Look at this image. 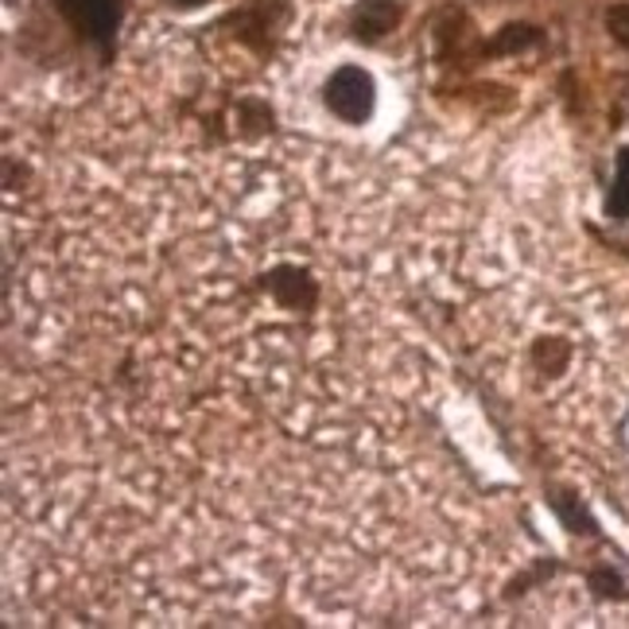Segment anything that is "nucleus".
Returning <instances> with one entry per match:
<instances>
[{"label":"nucleus","mask_w":629,"mask_h":629,"mask_svg":"<svg viewBox=\"0 0 629 629\" xmlns=\"http://www.w3.org/2000/svg\"><path fill=\"white\" fill-rule=\"evenodd\" d=\"M548 509H552L556 521H560L571 537H579V540H599L602 537L599 517L591 513V506H587V498L576 490V486H560V482L548 486Z\"/></svg>","instance_id":"obj_6"},{"label":"nucleus","mask_w":629,"mask_h":629,"mask_svg":"<svg viewBox=\"0 0 629 629\" xmlns=\"http://www.w3.org/2000/svg\"><path fill=\"white\" fill-rule=\"evenodd\" d=\"M233 132H238L241 140L272 137V132H277V109L264 98H257V93H246V98H238V106H233Z\"/></svg>","instance_id":"obj_9"},{"label":"nucleus","mask_w":629,"mask_h":629,"mask_svg":"<svg viewBox=\"0 0 629 629\" xmlns=\"http://www.w3.org/2000/svg\"><path fill=\"white\" fill-rule=\"evenodd\" d=\"M587 591L599 602H629V583L615 563H595V568H587Z\"/></svg>","instance_id":"obj_12"},{"label":"nucleus","mask_w":629,"mask_h":629,"mask_svg":"<svg viewBox=\"0 0 629 629\" xmlns=\"http://www.w3.org/2000/svg\"><path fill=\"white\" fill-rule=\"evenodd\" d=\"M602 23H607L610 39L629 51V4H626V0H622V4H610L607 16H602Z\"/></svg>","instance_id":"obj_14"},{"label":"nucleus","mask_w":629,"mask_h":629,"mask_svg":"<svg viewBox=\"0 0 629 629\" xmlns=\"http://www.w3.org/2000/svg\"><path fill=\"white\" fill-rule=\"evenodd\" d=\"M560 568H563V563H560V560H552V556H548V560H537L529 571H521V576L509 579L506 591H501V599H506V602L521 599V595H529L532 587H540V583H548V579H552V576H560Z\"/></svg>","instance_id":"obj_13"},{"label":"nucleus","mask_w":629,"mask_h":629,"mask_svg":"<svg viewBox=\"0 0 629 629\" xmlns=\"http://www.w3.org/2000/svg\"><path fill=\"white\" fill-rule=\"evenodd\" d=\"M602 214H607V222H629V144L615 152V179L602 199Z\"/></svg>","instance_id":"obj_11"},{"label":"nucleus","mask_w":629,"mask_h":629,"mask_svg":"<svg viewBox=\"0 0 629 629\" xmlns=\"http://www.w3.org/2000/svg\"><path fill=\"white\" fill-rule=\"evenodd\" d=\"M163 4L179 8V12H191V8H202V4H210V0H163Z\"/></svg>","instance_id":"obj_15"},{"label":"nucleus","mask_w":629,"mask_h":629,"mask_svg":"<svg viewBox=\"0 0 629 629\" xmlns=\"http://www.w3.org/2000/svg\"><path fill=\"white\" fill-rule=\"evenodd\" d=\"M257 288L288 314H311L322 300V288L314 280V272L308 264H292V261H280L272 269H264L257 277Z\"/></svg>","instance_id":"obj_4"},{"label":"nucleus","mask_w":629,"mask_h":629,"mask_svg":"<svg viewBox=\"0 0 629 629\" xmlns=\"http://www.w3.org/2000/svg\"><path fill=\"white\" fill-rule=\"evenodd\" d=\"M545 43V31L537 23H501L486 43H478V59H506V54H521V51H532V47Z\"/></svg>","instance_id":"obj_8"},{"label":"nucleus","mask_w":629,"mask_h":629,"mask_svg":"<svg viewBox=\"0 0 629 629\" xmlns=\"http://www.w3.org/2000/svg\"><path fill=\"white\" fill-rule=\"evenodd\" d=\"M405 20V0H353L350 16H346V31L353 43L373 47L389 39Z\"/></svg>","instance_id":"obj_5"},{"label":"nucleus","mask_w":629,"mask_h":629,"mask_svg":"<svg viewBox=\"0 0 629 629\" xmlns=\"http://www.w3.org/2000/svg\"><path fill=\"white\" fill-rule=\"evenodd\" d=\"M470 31H475V23H470V16L462 8H443V16L436 23V59L447 62L451 54L459 59L462 47L470 43Z\"/></svg>","instance_id":"obj_10"},{"label":"nucleus","mask_w":629,"mask_h":629,"mask_svg":"<svg viewBox=\"0 0 629 629\" xmlns=\"http://www.w3.org/2000/svg\"><path fill=\"white\" fill-rule=\"evenodd\" d=\"M226 28L238 39L241 47H249L253 54L269 59L277 51V43L284 39V28L292 23V4L288 0H246L226 16Z\"/></svg>","instance_id":"obj_3"},{"label":"nucleus","mask_w":629,"mask_h":629,"mask_svg":"<svg viewBox=\"0 0 629 629\" xmlns=\"http://www.w3.org/2000/svg\"><path fill=\"white\" fill-rule=\"evenodd\" d=\"M322 106H327V113L335 121L361 129L377 113V78L366 67H358V62H342L322 82Z\"/></svg>","instance_id":"obj_2"},{"label":"nucleus","mask_w":629,"mask_h":629,"mask_svg":"<svg viewBox=\"0 0 629 629\" xmlns=\"http://www.w3.org/2000/svg\"><path fill=\"white\" fill-rule=\"evenodd\" d=\"M576 361V346L563 335H537L529 346V366L537 369L545 381H560Z\"/></svg>","instance_id":"obj_7"},{"label":"nucleus","mask_w":629,"mask_h":629,"mask_svg":"<svg viewBox=\"0 0 629 629\" xmlns=\"http://www.w3.org/2000/svg\"><path fill=\"white\" fill-rule=\"evenodd\" d=\"M59 20L74 31L78 43L93 47L98 59H113L117 31L129 12V0H51Z\"/></svg>","instance_id":"obj_1"}]
</instances>
